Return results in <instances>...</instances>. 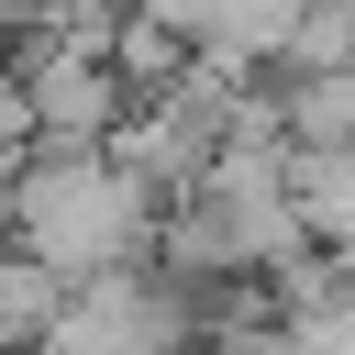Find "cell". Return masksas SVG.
Masks as SVG:
<instances>
[{
  "instance_id": "1",
  "label": "cell",
  "mask_w": 355,
  "mask_h": 355,
  "mask_svg": "<svg viewBox=\"0 0 355 355\" xmlns=\"http://www.w3.org/2000/svg\"><path fill=\"white\" fill-rule=\"evenodd\" d=\"M22 222H33V244H44L55 266H111V255L144 233V200H133L122 178H100V166H44L33 200H22Z\"/></svg>"
}]
</instances>
